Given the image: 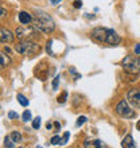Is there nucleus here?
Segmentation results:
<instances>
[{"label": "nucleus", "mask_w": 140, "mask_h": 148, "mask_svg": "<svg viewBox=\"0 0 140 148\" xmlns=\"http://www.w3.org/2000/svg\"><path fill=\"white\" fill-rule=\"evenodd\" d=\"M19 22L22 24H30V23H32V16L28 12L22 11L19 14Z\"/></svg>", "instance_id": "11"}, {"label": "nucleus", "mask_w": 140, "mask_h": 148, "mask_svg": "<svg viewBox=\"0 0 140 148\" xmlns=\"http://www.w3.org/2000/svg\"><path fill=\"white\" fill-rule=\"evenodd\" d=\"M10 136H11V139L15 141V143H20V141H22V135H20L19 132H16V131L11 132V135H10Z\"/></svg>", "instance_id": "16"}, {"label": "nucleus", "mask_w": 140, "mask_h": 148, "mask_svg": "<svg viewBox=\"0 0 140 148\" xmlns=\"http://www.w3.org/2000/svg\"><path fill=\"white\" fill-rule=\"evenodd\" d=\"M136 129H137V131H140V120L136 123Z\"/></svg>", "instance_id": "31"}, {"label": "nucleus", "mask_w": 140, "mask_h": 148, "mask_svg": "<svg viewBox=\"0 0 140 148\" xmlns=\"http://www.w3.org/2000/svg\"><path fill=\"white\" fill-rule=\"evenodd\" d=\"M58 84H59V75H55V78L53 79V90L58 89Z\"/></svg>", "instance_id": "22"}, {"label": "nucleus", "mask_w": 140, "mask_h": 148, "mask_svg": "<svg viewBox=\"0 0 140 148\" xmlns=\"http://www.w3.org/2000/svg\"><path fill=\"white\" fill-rule=\"evenodd\" d=\"M22 119H23V121H30L31 120V112H30V110H24Z\"/></svg>", "instance_id": "21"}, {"label": "nucleus", "mask_w": 140, "mask_h": 148, "mask_svg": "<svg viewBox=\"0 0 140 148\" xmlns=\"http://www.w3.org/2000/svg\"><path fill=\"white\" fill-rule=\"evenodd\" d=\"M8 119H18V113L11 110V112L8 113Z\"/></svg>", "instance_id": "24"}, {"label": "nucleus", "mask_w": 140, "mask_h": 148, "mask_svg": "<svg viewBox=\"0 0 140 148\" xmlns=\"http://www.w3.org/2000/svg\"><path fill=\"white\" fill-rule=\"evenodd\" d=\"M40 117H35L34 121H32V128L34 129H39L40 128Z\"/></svg>", "instance_id": "19"}, {"label": "nucleus", "mask_w": 140, "mask_h": 148, "mask_svg": "<svg viewBox=\"0 0 140 148\" xmlns=\"http://www.w3.org/2000/svg\"><path fill=\"white\" fill-rule=\"evenodd\" d=\"M102 141L101 140H85L84 147L85 148H100L102 147Z\"/></svg>", "instance_id": "13"}, {"label": "nucleus", "mask_w": 140, "mask_h": 148, "mask_svg": "<svg viewBox=\"0 0 140 148\" xmlns=\"http://www.w3.org/2000/svg\"><path fill=\"white\" fill-rule=\"evenodd\" d=\"M34 73L40 81H46L47 77H49V73H50V70H49V65H47L46 61H42L39 65H36Z\"/></svg>", "instance_id": "6"}, {"label": "nucleus", "mask_w": 140, "mask_h": 148, "mask_svg": "<svg viewBox=\"0 0 140 148\" xmlns=\"http://www.w3.org/2000/svg\"><path fill=\"white\" fill-rule=\"evenodd\" d=\"M85 121H86V117L85 116H80V117H78V120H77V125L80 127V125L85 124Z\"/></svg>", "instance_id": "23"}, {"label": "nucleus", "mask_w": 140, "mask_h": 148, "mask_svg": "<svg viewBox=\"0 0 140 148\" xmlns=\"http://www.w3.org/2000/svg\"><path fill=\"white\" fill-rule=\"evenodd\" d=\"M50 3L53 4V5H57V4L61 3V0H50Z\"/></svg>", "instance_id": "28"}, {"label": "nucleus", "mask_w": 140, "mask_h": 148, "mask_svg": "<svg viewBox=\"0 0 140 148\" xmlns=\"http://www.w3.org/2000/svg\"><path fill=\"white\" fill-rule=\"evenodd\" d=\"M92 38L98 40V42H106V36H108V28H102V27H96L92 30L90 32Z\"/></svg>", "instance_id": "8"}, {"label": "nucleus", "mask_w": 140, "mask_h": 148, "mask_svg": "<svg viewBox=\"0 0 140 148\" xmlns=\"http://www.w3.org/2000/svg\"><path fill=\"white\" fill-rule=\"evenodd\" d=\"M129 105L133 108H140V89H131L127 94Z\"/></svg>", "instance_id": "7"}, {"label": "nucleus", "mask_w": 140, "mask_h": 148, "mask_svg": "<svg viewBox=\"0 0 140 148\" xmlns=\"http://www.w3.org/2000/svg\"><path fill=\"white\" fill-rule=\"evenodd\" d=\"M46 128L47 129H51V128H53V124H51V123H47V124H46Z\"/></svg>", "instance_id": "30"}, {"label": "nucleus", "mask_w": 140, "mask_h": 148, "mask_svg": "<svg viewBox=\"0 0 140 148\" xmlns=\"http://www.w3.org/2000/svg\"><path fill=\"white\" fill-rule=\"evenodd\" d=\"M51 144H54V145L62 144V139H61L59 136H53L51 137Z\"/></svg>", "instance_id": "20"}, {"label": "nucleus", "mask_w": 140, "mask_h": 148, "mask_svg": "<svg viewBox=\"0 0 140 148\" xmlns=\"http://www.w3.org/2000/svg\"><path fill=\"white\" fill-rule=\"evenodd\" d=\"M16 98H18V101H19V104L22 106H28V100L26 97H24L23 94H18V96H16Z\"/></svg>", "instance_id": "14"}, {"label": "nucleus", "mask_w": 140, "mask_h": 148, "mask_svg": "<svg viewBox=\"0 0 140 148\" xmlns=\"http://www.w3.org/2000/svg\"><path fill=\"white\" fill-rule=\"evenodd\" d=\"M74 8H81V5H82V1L81 0H75V1H74Z\"/></svg>", "instance_id": "25"}, {"label": "nucleus", "mask_w": 140, "mask_h": 148, "mask_svg": "<svg viewBox=\"0 0 140 148\" xmlns=\"http://www.w3.org/2000/svg\"><path fill=\"white\" fill-rule=\"evenodd\" d=\"M66 98H67V92H62L61 96H58L57 101H58V104H63V102L66 101Z\"/></svg>", "instance_id": "18"}, {"label": "nucleus", "mask_w": 140, "mask_h": 148, "mask_svg": "<svg viewBox=\"0 0 140 148\" xmlns=\"http://www.w3.org/2000/svg\"><path fill=\"white\" fill-rule=\"evenodd\" d=\"M121 66L128 74L137 75L140 73V57H136V55H132V54L127 55L121 61Z\"/></svg>", "instance_id": "4"}, {"label": "nucleus", "mask_w": 140, "mask_h": 148, "mask_svg": "<svg viewBox=\"0 0 140 148\" xmlns=\"http://www.w3.org/2000/svg\"><path fill=\"white\" fill-rule=\"evenodd\" d=\"M69 136H70V133L69 132H66L65 133V136H63V139H62V144H65L67 140H69Z\"/></svg>", "instance_id": "26"}, {"label": "nucleus", "mask_w": 140, "mask_h": 148, "mask_svg": "<svg viewBox=\"0 0 140 148\" xmlns=\"http://www.w3.org/2000/svg\"><path fill=\"white\" fill-rule=\"evenodd\" d=\"M39 30L34 24H22L16 28V36L20 40H35L39 38Z\"/></svg>", "instance_id": "2"}, {"label": "nucleus", "mask_w": 140, "mask_h": 148, "mask_svg": "<svg viewBox=\"0 0 140 148\" xmlns=\"http://www.w3.org/2000/svg\"><path fill=\"white\" fill-rule=\"evenodd\" d=\"M15 51L22 55H27V57H34L40 51V47L34 42V40H20L16 43Z\"/></svg>", "instance_id": "3"}, {"label": "nucleus", "mask_w": 140, "mask_h": 148, "mask_svg": "<svg viewBox=\"0 0 140 148\" xmlns=\"http://www.w3.org/2000/svg\"><path fill=\"white\" fill-rule=\"evenodd\" d=\"M0 59H1V67L8 66V63H10V58H8V57L4 54V53H1V57H0Z\"/></svg>", "instance_id": "17"}, {"label": "nucleus", "mask_w": 140, "mask_h": 148, "mask_svg": "<svg viewBox=\"0 0 140 148\" xmlns=\"http://www.w3.org/2000/svg\"><path fill=\"white\" fill-rule=\"evenodd\" d=\"M32 24L38 28L39 31L45 32V34H50V32L54 31L55 28V23L53 18L47 12L40 11V10L35 11L34 16H32Z\"/></svg>", "instance_id": "1"}, {"label": "nucleus", "mask_w": 140, "mask_h": 148, "mask_svg": "<svg viewBox=\"0 0 140 148\" xmlns=\"http://www.w3.org/2000/svg\"><path fill=\"white\" fill-rule=\"evenodd\" d=\"M135 54H140V43H137L135 47Z\"/></svg>", "instance_id": "27"}, {"label": "nucleus", "mask_w": 140, "mask_h": 148, "mask_svg": "<svg viewBox=\"0 0 140 148\" xmlns=\"http://www.w3.org/2000/svg\"><path fill=\"white\" fill-rule=\"evenodd\" d=\"M116 113L120 117H124V119H132V117H135V112L131 109L128 100H121V101L117 104Z\"/></svg>", "instance_id": "5"}, {"label": "nucleus", "mask_w": 140, "mask_h": 148, "mask_svg": "<svg viewBox=\"0 0 140 148\" xmlns=\"http://www.w3.org/2000/svg\"><path fill=\"white\" fill-rule=\"evenodd\" d=\"M121 147H124V148H133L135 147V141H133L132 135H127V136L123 139Z\"/></svg>", "instance_id": "12"}, {"label": "nucleus", "mask_w": 140, "mask_h": 148, "mask_svg": "<svg viewBox=\"0 0 140 148\" xmlns=\"http://www.w3.org/2000/svg\"><path fill=\"white\" fill-rule=\"evenodd\" d=\"M0 39H1L3 43H11V42H14V34L10 30L1 28L0 30Z\"/></svg>", "instance_id": "10"}, {"label": "nucleus", "mask_w": 140, "mask_h": 148, "mask_svg": "<svg viewBox=\"0 0 140 148\" xmlns=\"http://www.w3.org/2000/svg\"><path fill=\"white\" fill-rule=\"evenodd\" d=\"M121 42V38L117 35V32L115 30H110L108 28V36H106V43L110 45V46H116Z\"/></svg>", "instance_id": "9"}, {"label": "nucleus", "mask_w": 140, "mask_h": 148, "mask_svg": "<svg viewBox=\"0 0 140 148\" xmlns=\"http://www.w3.org/2000/svg\"><path fill=\"white\" fill-rule=\"evenodd\" d=\"M5 15H7V11H5V10H4V8L1 7V18H4Z\"/></svg>", "instance_id": "29"}, {"label": "nucleus", "mask_w": 140, "mask_h": 148, "mask_svg": "<svg viewBox=\"0 0 140 148\" xmlns=\"http://www.w3.org/2000/svg\"><path fill=\"white\" fill-rule=\"evenodd\" d=\"M4 145L8 148H14L16 145V143L11 139V136H5V139H4Z\"/></svg>", "instance_id": "15"}]
</instances>
